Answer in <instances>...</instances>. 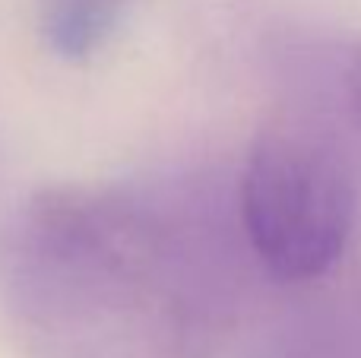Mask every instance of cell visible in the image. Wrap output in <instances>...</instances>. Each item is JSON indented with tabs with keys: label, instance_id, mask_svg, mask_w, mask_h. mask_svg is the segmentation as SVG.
I'll use <instances>...</instances> for the list:
<instances>
[{
	"label": "cell",
	"instance_id": "obj_1",
	"mask_svg": "<svg viewBox=\"0 0 361 358\" xmlns=\"http://www.w3.org/2000/svg\"><path fill=\"white\" fill-rule=\"evenodd\" d=\"M238 219L197 194L44 187L0 245V298L29 358H212L241 302Z\"/></svg>",
	"mask_w": 361,
	"mask_h": 358
},
{
	"label": "cell",
	"instance_id": "obj_4",
	"mask_svg": "<svg viewBox=\"0 0 361 358\" xmlns=\"http://www.w3.org/2000/svg\"><path fill=\"white\" fill-rule=\"evenodd\" d=\"M345 99H349V114L361 133V51L349 57V67H345Z\"/></svg>",
	"mask_w": 361,
	"mask_h": 358
},
{
	"label": "cell",
	"instance_id": "obj_2",
	"mask_svg": "<svg viewBox=\"0 0 361 358\" xmlns=\"http://www.w3.org/2000/svg\"><path fill=\"white\" fill-rule=\"evenodd\" d=\"M235 213L250 257L269 279L317 283L352 241L355 178L326 137L295 121H276L247 149Z\"/></svg>",
	"mask_w": 361,
	"mask_h": 358
},
{
	"label": "cell",
	"instance_id": "obj_3",
	"mask_svg": "<svg viewBox=\"0 0 361 358\" xmlns=\"http://www.w3.org/2000/svg\"><path fill=\"white\" fill-rule=\"evenodd\" d=\"M130 0H38V32L61 61H86L124 23Z\"/></svg>",
	"mask_w": 361,
	"mask_h": 358
}]
</instances>
